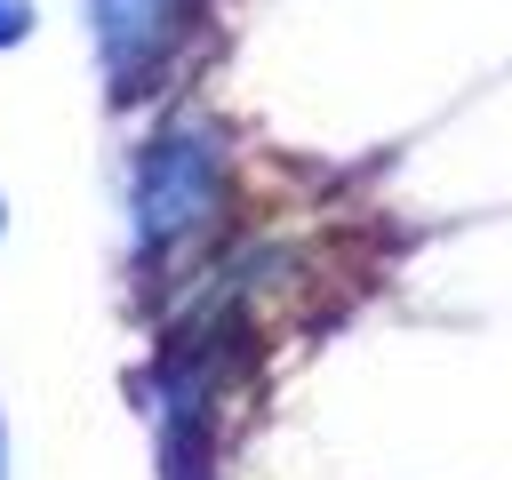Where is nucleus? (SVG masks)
Wrapping results in <instances>:
<instances>
[{"mask_svg":"<svg viewBox=\"0 0 512 480\" xmlns=\"http://www.w3.org/2000/svg\"><path fill=\"white\" fill-rule=\"evenodd\" d=\"M32 32V0H0V48H16Z\"/></svg>","mask_w":512,"mask_h":480,"instance_id":"nucleus-3","label":"nucleus"},{"mask_svg":"<svg viewBox=\"0 0 512 480\" xmlns=\"http://www.w3.org/2000/svg\"><path fill=\"white\" fill-rule=\"evenodd\" d=\"M192 0H96V40L112 64V88H136L144 72H160V56L176 48Z\"/></svg>","mask_w":512,"mask_h":480,"instance_id":"nucleus-2","label":"nucleus"},{"mask_svg":"<svg viewBox=\"0 0 512 480\" xmlns=\"http://www.w3.org/2000/svg\"><path fill=\"white\" fill-rule=\"evenodd\" d=\"M216 200H224V144L200 120L168 128L136 168V232L152 248H176L192 224L216 216Z\"/></svg>","mask_w":512,"mask_h":480,"instance_id":"nucleus-1","label":"nucleus"}]
</instances>
